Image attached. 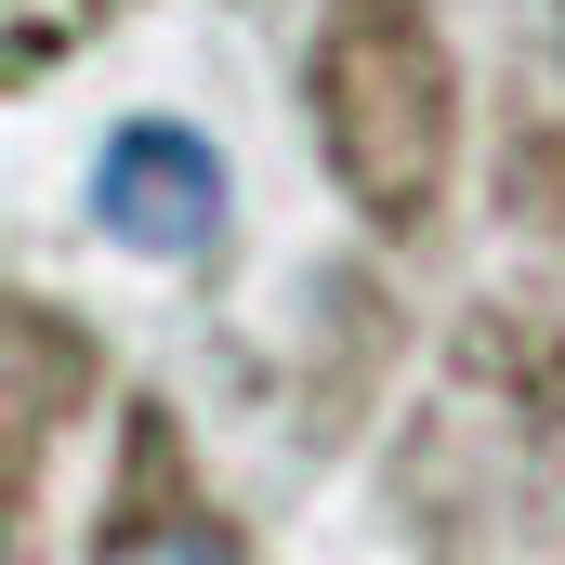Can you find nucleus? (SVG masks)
I'll use <instances>...</instances> for the list:
<instances>
[{
	"label": "nucleus",
	"instance_id": "nucleus-2",
	"mask_svg": "<svg viewBox=\"0 0 565 565\" xmlns=\"http://www.w3.org/2000/svg\"><path fill=\"white\" fill-rule=\"evenodd\" d=\"M93 565H237V540H224V526H198V513H145V526H119Z\"/></svg>",
	"mask_w": 565,
	"mask_h": 565
},
{
	"label": "nucleus",
	"instance_id": "nucleus-1",
	"mask_svg": "<svg viewBox=\"0 0 565 565\" xmlns=\"http://www.w3.org/2000/svg\"><path fill=\"white\" fill-rule=\"evenodd\" d=\"M93 224L119 250H145V264H198L224 237V158L184 119H132L106 145V171H93Z\"/></svg>",
	"mask_w": 565,
	"mask_h": 565
}]
</instances>
